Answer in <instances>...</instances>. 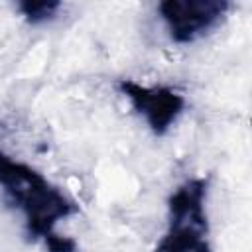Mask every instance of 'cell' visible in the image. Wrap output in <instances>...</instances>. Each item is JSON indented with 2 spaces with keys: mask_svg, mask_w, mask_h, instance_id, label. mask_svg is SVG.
I'll return each instance as SVG.
<instances>
[{
  "mask_svg": "<svg viewBox=\"0 0 252 252\" xmlns=\"http://www.w3.org/2000/svg\"><path fill=\"white\" fill-rule=\"evenodd\" d=\"M207 181L201 177L179 185L169 197V226L154 252H211L205 213Z\"/></svg>",
  "mask_w": 252,
  "mask_h": 252,
  "instance_id": "7a4b0ae2",
  "label": "cell"
},
{
  "mask_svg": "<svg viewBox=\"0 0 252 252\" xmlns=\"http://www.w3.org/2000/svg\"><path fill=\"white\" fill-rule=\"evenodd\" d=\"M122 94L130 100L134 110L142 114L154 134H165L185 108V98L165 87H146L130 79L118 83Z\"/></svg>",
  "mask_w": 252,
  "mask_h": 252,
  "instance_id": "277c9868",
  "label": "cell"
},
{
  "mask_svg": "<svg viewBox=\"0 0 252 252\" xmlns=\"http://www.w3.org/2000/svg\"><path fill=\"white\" fill-rule=\"evenodd\" d=\"M0 185L10 203L20 207L26 217V228L32 238L49 242L57 236L55 224L77 211L75 203L55 185H51L33 167L12 159L0 152Z\"/></svg>",
  "mask_w": 252,
  "mask_h": 252,
  "instance_id": "6da1fadb",
  "label": "cell"
},
{
  "mask_svg": "<svg viewBox=\"0 0 252 252\" xmlns=\"http://www.w3.org/2000/svg\"><path fill=\"white\" fill-rule=\"evenodd\" d=\"M61 2H53V0H26L18 4L20 14L26 18L28 24H43L51 18H55V14L61 10Z\"/></svg>",
  "mask_w": 252,
  "mask_h": 252,
  "instance_id": "5b68a950",
  "label": "cell"
},
{
  "mask_svg": "<svg viewBox=\"0 0 252 252\" xmlns=\"http://www.w3.org/2000/svg\"><path fill=\"white\" fill-rule=\"evenodd\" d=\"M226 0H165L158 6L175 43H191L211 32L228 12Z\"/></svg>",
  "mask_w": 252,
  "mask_h": 252,
  "instance_id": "3957f363",
  "label": "cell"
}]
</instances>
